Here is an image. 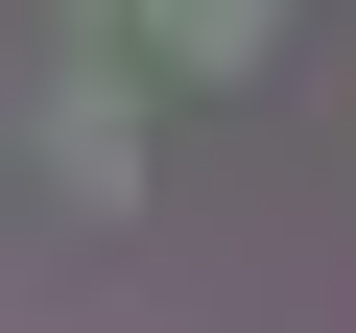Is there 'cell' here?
Returning <instances> with one entry per match:
<instances>
[{
    "label": "cell",
    "mask_w": 356,
    "mask_h": 333,
    "mask_svg": "<svg viewBox=\"0 0 356 333\" xmlns=\"http://www.w3.org/2000/svg\"><path fill=\"white\" fill-rule=\"evenodd\" d=\"M261 24H285V0H166V48H191V72H214V48H261Z\"/></svg>",
    "instance_id": "7a4b0ae2"
},
{
    "label": "cell",
    "mask_w": 356,
    "mask_h": 333,
    "mask_svg": "<svg viewBox=\"0 0 356 333\" xmlns=\"http://www.w3.org/2000/svg\"><path fill=\"white\" fill-rule=\"evenodd\" d=\"M48 191H95V215L143 191V95H119V72H72V95H48Z\"/></svg>",
    "instance_id": "6da1fadb"
}]
</instances>
